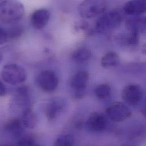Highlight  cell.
<instances>
[{
    "instance_id": "obj_1",
    "label": "cell",
    "mask_w": 146,
    "mask_h": 146,
    "mask_svg": "<svg viewBox=\"0 0 146 146\" xmlns=\"http://www.w3.org/2000/svg\"><path fill=\"white\" fill-rule=\"evenodd\" d=\"M24 14V6L17 0H4L0 3V21L4 23L18 22Z\"/></svg>"
},
{
    "instance_id": "obj_2",
    "label": "cell",
    "mask_w": 146,
    "mask_h": 146,
    "mask_svg": "<svg viewBox=\"0 0 146 146\" xmlns=\"http://www.w3.org/2000/svg\"><path fill=\"white\" fill-rule=\"evenodd\" d=\"M121 14L117 11H110L103 14L97 21L96 30L100 33H106L118 28L122 23Z\"/></svg>"
},
{
    "instance_id": "obj_3",
    "label": "cell",
    "mask_w": 146,
    "mask_h": 146,
    "mask_svg": "<svg viewBox=\"0 0 146 146\" xmlns=\"http://www.w3.org/2000/svg\"><path fill=\"white\" fill-rule=\"evenodd\" d=\"M108 8L106 0H84L78 9L81 17L91 18L103 14Z\"/></svg>"
},
{
    "instance_id": "obj_4",
    "label": "cell",
    "mask_w": 146,
    "mask_h": 146,
    "mask_svg": "<svg viewBox=\"0 0 146 146\" xmlns=\"http://www.w3.org/2000/svg\"><path fill=\"white\" fill-rule=\"evenodd\" d=\"M1 76L3 80L11 85H18L23 83L27 78L25 70L17 64H10L3 67Z\"/></svg>"
},
{
    "instance_id": "obj_5",
    "label": "cell",
    "mask_w": 146,
    "mask_h": 146,
    "mask_svg": "<svg viewBox=\"0 0 146 146\" xmlns=\"http://www.w3.org/2000/svg\"><path fill=\"white\" fill-rule=\"evenodd\" d=\"M36 84L41 90L50 93L56 90L59 80L54 72L47 70L38 74L36 78Z\"/></svg>"
},
{
    "instance_id": "obj_6",
    "label": "cell",
    "mask_w": 146,
    "mask_h": 146,
    "mask_svg": "<svg viewBox=\"0 0 146 146\" xmlns=\"http://www.w3.org/2000/svg\"><path fill=\"white\" fill-rule=\"evenodd\" d=\"M106 111L109 118L116 122H123L131 115L129 109L119 102L111 104L107 108Z\"/></svg>"
},
{
    "instance_id": "obj_7",
    "label": "cell",
    "mask_w": 146,
    "mask_h": 146,
    "mask_svg": "<svg viewBox=\"0 0 146 146\" xmlns=\"http://www.w3.org/2000/svg\"><path fill=\"white\" fill-rule=\"evenodd\" d=\"M143 96V90L138 85H129L123 89L122 92V99L127 104L133 106L138 105Z\"/></svg>"
},
{
    "instance_id": "obj_8",
    "label": "cell",
    "mask_w": 146,
    "mask_h": 146,
    "mask_svg": "<svg viewBox=\"0 0 146 146\" xmlns=\"http://www.w3.org/2000/svg\"><path fill=\"white\" fill-rule=\"evenodd\" d=\"M50 18V12L46 9H40L31 14L30 22L34 28L41 30L48 24Z\"/></svg>"
},
{
    "instance_id": "obj_9",
    "label": "cell",
    "mask_w": 146,
    "mask_h": 146,
    "mask_svg": "<svg viewBox=\"0 0 146 146\" xmlns=\"http://www.w3.org/2000/svg\"><path fill=\"white\" fill-rule=\"evenodd\" d=\"M106 125L105 117L103 114L98 112L90 114L86 121V126L88 129L93 132L103 131Z\"/></svg>"
},
{
    "instance_id": "obj_10",
    "label": "cell",
    "mask_w": 146,
    "mask_h": 146,
    "mask_svg": "<svg viewBox=\"0 0 146 146\" xmlns=\"http://www.w3.org/2000/svg\"><path fill=\"white\" fill-rule=\"evenodd\" d=\"M65 102L61 98H55L48 103L45 108V114L49 121L56 119L65 108Z\"/></svg>"
},
{
    "instance_id": "obj_11",
    "label": "cell",
    "mask_w": 146,
    "mask_h": 146,
    "mask_svg": "<svg viewBox=\"0 0 146 146\" xmlns=\"http://www.w3.org/2000/svg\"><path fill=\"white\" fill-rule=\"evenodd\" d=\"M125 13L129 15H139L145 13L146 0H130L124 5Z\"/></svg>"
},
{
    "instance_id": "obj_12",
    "label": "cell",
    "mask_w": 146,
    "mask_h": 146,
    "mask_svg": "<svg viewBox=\"0 0 146 146\" xmlns=\"http://www.w3.org/2000/svg\"><path fill=\"white\" fill-rule=\"evenodd\" d=\"M146 19L145 17H133L126 21V27L129 32L143 33L146 31Z\"/></svg>"
},
{
    "instance_id": "obj_13",
    "label": "cell",
    "mask_w": 146,
    "mask_h": 146,
    "mask_svg": "<svg viewBox=\"0 0 146 146\" xmlns=\"http://www.w3.org/2000/svg\"><path fill=\"white\" fill-rule=\"evenodd\" d=\"M89 74L85 71H80L75 74L71 81V87L76 92L83 91L86 88L88 80Z\"/></svg>"
},
{
    "instance_id": "obj_14",
    "label": "cell",
    "mask_w": 146,
    "mask_h": 146,
    "mask_svg": "<svg viewBox=\"0 0 146 146\" xmlns=\"http://www.w3.org/2000/svg\"><path fill=\"white\" fill-rule=\"evenodd\" d=\"M23 125L21 120L13 118L8 121L4 126L5 130L15 138H20L22 135Z\"/></svg>"
},
{
    "instance_id": "obj_15",
    "label": "cell",
    "mask_w": 146,
    "mask_h": 146,
    "mask_svg": "<svg viewBox=\"0 0 146 146\" xmlns=\"http://www.w3.org/2000/svg\"><path fill=\"white\" fill-rule=\"evenodd\" d=\"M14 101L17 105L25 107V109L29 108L30 104V90L28 87L23 86L18 89L14 97Z\"/></svg>"
},
{
    "instance_id": "obj_16",
    "label": "cell",
    "mask_w": 146,
    "mask_h": 146,
    "mask_svg": "<svg viewBox=\"0 0 146 146\" xmlns=\"http://www.w3.org/2000/svg\"><path fill=\"white\" fill-rule=\"evenodd\" d=\"M21 122L23 127L28 129H33L36 123V116L35 112L30 108L25 109Z\"/></svg>"
},
{
    "instance_id": "obj_17",
    "label": "cell",
    "mask_w": 146,
    "mask_h": 146,
    "mask_svg": "<svg viewBox=\"0 0 146 146\" xmlns=\"http://www.w3.org/2000/svg\"><path fill=\"white\" fill-rule=\"evenodd\" d=\"M119 62V56L115 52L110 51L106 53L101 59V64L104 68L116 66Z\"/></svg>"
},
{
    "instance_id": "obj_18",
    "label": "cell",
    "mask_w": 146,
    "mask_h": 146,
    "mask_svg": "<svg viewBox=\"0 0 146 146\" xmlns=\"http://www.w3.org/2000/svg\"><path fill=\"white\" fill-rule=\"evenodd\" d=\"M92 56L91 51L86 47H80L73 51L72 58L76 63H83L88 60Z\"/></svg>"
},
{
    "instance_id": "obj_19",
    "label": "cell",
    "mask_w": 146,
    "mask_h": 146,
    "mask_svg": "<svg viewBox=\"0 0 146 146\" xmlns=\"http://www.w3.org/2000/svg\"><path fill=\"white\" fill-rule=\"evenodd\" d=\"M111 89L110 86L106 84L98 85L94 90L96 97L100 100H106L111 95Z\"/></svg>"
},
{
    "instance_id": "obj_20",
    "label": "cell",
    "mask_w": 146,
    "mask_h": 146,
    "mask_svg": "<svg viewBox=\"0 0 146 146\" xmlns=\"http://www.w3.org/2000/svg\"><path fill=\"white\" fill-rule=\"evenodd\" d=\"M73 145L74 138L70 134H66L59 136L54 142V145L57 146H71Z\"/></svg>"
},
{
    "instance_id": "obj_21",
    "label": "cell",
    "mask_w": 146,
    "mask_h": 146,
    "mask_svg": "<svg viewBox=\"0 0 146 146\" xmlns=\"http://www.w3.org/2000/svg\"><path fill=\"white\" fill-rule=\"evenodd\" d=\"M24 29L22 26L20 25H16L11 26L7 32L8 38L15 39L21 36L23 33Z\"/></svg>"
},
{
    "instance_id": "obj_22",
    "label": "cell",
    "mask_w": 146,
    "mask_h": 146,
    "mask_svg": "<svg viewBox=\"0 0 146 146\" xmlns=\"http://www.w3.org/2000/svg\"><path fill=\"white\" fill-rule=\"evenodd\" d=\"M18 146H36L37 145L35 140L30 136H21L17 143Z\"/></svg>"
},
{
    "instance_id": "obj_23",
    "label": "cell",
    "mask_w": 146,
    "mask_h": 146,
    "mask_svg": "<svg viewBox=\"0 0 146 146\" xmlns=\"http://www.w3.org/2000/svg\"><path fill=\"white\" fill-rule=\"evenodd\" d=\"M139 39V33L137 32H129L126 41L129 45L135 46L138 44Z\"/></svg>"
},
{
    "instance_id": "obj_24",
    "label": "cell",
    "mask_w": 146,
    "mask_h": 146,
    "mask_svg": "<svg viewBox=\"0 0 146 146\" xmlns=\"http://www.w3.org/2000/svg\"><path fill=\"white\" fill-rule=\"evenodd\" d=\"M8 39L7 32L0 28V45L5 43Z\"/></svg>"
},
{
    "instance_id": "obj_25",
    "label": "cell",
    "mask_w": 146,
    "mask_h": 146,
    "mask_svg": "<svg viewBox=\"0 0 146 146\" xmlns=\"http://www.w3.org/2000/svg\"><path fill=\"white\" fill-rule=\"evenodd\" d=\"M6 92V89L4 84L0 81V97L4 96Z\"/></svg>"
},
{
    "instance_id": "obj_26",
    "label": "cell",
    "mask_w": 146,
    "mask_h": 146,
    "mask_svg": "<svg viewBox=\"0 0 146 146\" xmlns=\"http://www.w3.org/2000/svg\"><path fill=\"white\" fill-rule=\"evenodd\" d=\"M5 50V48L0 47V64L1 63L3 59V54H4Z\"/></svg>"
}]
</instances>
